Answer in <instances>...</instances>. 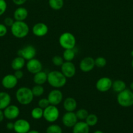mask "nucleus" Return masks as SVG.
I'll return each mask as SVG.
<instances>
[{"mask_svg": "<svg viewBox=\"0 0 133 133\" xmlns=\"http://www.w3.org/2000/svg\"><path fill=\"white\" fill-rule=\"evenodd\" d=\"M6 127L8 130H10V131L13 130L14 129V123H13V122H8L7 123Z\"/></svg>", "mask_w": 133, "mask_h": 133, "instance_id": "nucleus-40", "label": "nucleus"}, {"mask_svg": "<svg viewBox=\"0 0 133 133\" xmlns=\"http://www.w3.org/2000/svg\"><path fill=\"white\" fill-rule=\"evenodd\" d=\"M130 90H131L133 92V81L131 83H130Z\"/></svg>", "mask_w": 133, "mask_h": 133, "instance_id": "nucleus-43", "label": "nucleus"}, {"mask_svg": "<svg viewBox=\"0 0 133 133\" xmlns=\"http://www.w3.org/2000/svg\"><path fill=\"white\" fill-rule=\"evenodd\" d=\"M18 79L14 76V74H8L3 77L1 81L2 86L6 89H13L18 84Z\"/></svg>", "mask_w": 133, "mask_h": 133, "instance_id": "nucleus-16", "label": "nucleus"}, {"mask_svg": "<svg viewBox=\"0 0 133 133\" xmlns=\"http://www.w3.org/2000/svg\"><path fill=\"white\" fill-rule=\"evenodd\" d=\"M52 63L56 66H61V65L63 64L64 59L60 55H55L52 58Z\"/></svg>", "mask_w": 133, "mask_h": 133, "instance_id": "nucleus-33", "label": "nucleus"}, {"mask_svg": "<svg viewBox=\"0 0 133 133\" xmlns=\"http://www.w3.org/2000/svg\"><path fill=\"white\" fill-rule=\"evenodd\" d=\"M26 65L27 71L32 74H37L43 70V64L37 58H34L29 60Z\"/></svg>", "mask_w": 133, "mask_h": 133, "instance_id": "nucleus-13", "label": "nucleus"}, {"mask_svg": "<svg viewBox=\"0 0 133 133\" xmlns=\"http://www.w3.org/2000/svg\"><path fill=\"white\" fill-rule=\"evenodd\" d=\"M47 82L53 88L59 89L66 84V78L61 71L53 70L48 74Z\"/></svg>", "mask_w": 133, "mask_h": 133, "instance_id": "nucleus-1", "label": "nucleus"}, {"mask_svg": "<svg viewBox=\"0 0 133 133\" xmlns=\"http://www.w3.org/2000/svg\"><path fill=\"white\" fill-rule=\"evenodd\" d=\"M13 16L15 21H24L28 16V11L25 7L20 6L14 10Z\"/></svg>", "mask_w": 133, "mask_h": 133, "instance_id": "nucleus-18", "label": "nucleus"}, {"mask_svg": "<svg viewBox=\"0 0 133 133\" xmlns=\"http://www.w3.org/2000/svg\"><path fill=\"white\" fill-rule=\"evenodd\" d=\"M50 7L54 10H59L64 5V0H48Z\"/></svg>", "mask_w": 133, "mask_h": 133, "instance_id": "nucleus-26", "label": "nucleus"}, {"mask_svg": "<svg viewBox=\"0 0 133 133\" xmlns=\"http://www.w3.org/2000/svg\"><path fill=\"white\" fill-rule=\"evenodd\" d=\"M14 76L19 80V79H21L23 77V72L22 71V70H16V71H14Z\"/></svg>", "mask_w": 133, "mask_h": 133, "instance_id": "nucleus-38", "label": "nucleus"}, {"mask_svg": "<svg viewBox=\"0 0 133 133\" xmlns=\"http://www.w3.org/2000/svg\"><path fill=\"white\" fill-rule=\"evenodd\" d=\"M59 117V110L55 105H50L44 109L43 118L49 123H53L58 119Z\"/></svg>", "mask_w": 133, "mask_h": 133, "instance_id": "nucleus-6", "label": "nucleus"}, {"mask_svg": "<svg viewBox=\"0 0 133 133\" xmlns=\"http://www.w3.org/2000/svg\"><path fill=\"white\" fill-rule=\"evenodd\" d=\"M59 43L61 48L64 49H73L75 48L76 40L73 34L69 32H65L61 34L59 38Z\"/></svg>", "mask_w": 133, "mask_h": 133, "instance_id": "nucleus-5", "label": "nucleus"}, {"mask_svg": "<svg viewBox=\"0 0 133 133\" xmlns=\"http://www.w3.org/2000/svg\"><path fill=\"white\" fill-rule=\"evenodd\" d=\"M47 98H48L50 105L57 106V105H59L61 101H63V95L61 90L57 89V88H55L49 92Z\"/></svg>", "mask_w": 133, "mask_h": 133, "instance_id": "nucleus-10", "label": "nucleus"}, {"mask_svg": "<svg viewBox=\"0 0 133 133\" xmlns=\"http://www.w3.org/2000/svg\"><path fill=\"white\" fill-rule=\"evenodd\" d=\"M47 79H48V74L44 71H40L34 74L33 82L36 84L43 85L46 82H47Z\"/></svg>", "mask_w": 133, "mask_h": 133, "instance_id": "nucleus-22", "label": "nucleus"}, {"mask_svg": "<svg viewBox=\"0 0 133 133\" xmlns=\"http://www.w3.org/2000/svg\"><path fill=\"white\" fill-rule=\"evenodd\" d=\"M12 35L17 38H23L28 35L29 27L24 21H14L10 27Z\"/></svg>", "mask_w": 133, "mask_h": 133, "instance_id": "nucleus-3", "label": "nucleus"}, {"mask_svg": "<svg viewBox=\"0 0 133 133\" xmlns=\"http://www.w3.org/2000/svg\"><path fill=\"white\" fill-rule=\"evenodd\" d=\"M4 118H5V116H4L3 112L2 111V110H0V123L1 122H3V120L4 119Z\"/></svg>", "mask_w": 133, "mask_h": 133, "instance_id": "nucleus-41", "label": "nucleus"}, {"mask_svg": "<svg viewBox=\"0 0 133 133\" xmlns=\"http://www.w3.org/2000/svg\"><path fill=\"white\" fill-rule=\"evenodd\" d=\"M11 102L10 96L5 92H0V110H4Z\"/></svg>", "mask_w": 133, "mask_h": 133, "instance_id": "nucleus-21", "label": "nucleus"}, {"mask_svg": "<svg viewBox=\"0 0 133 133\" xmlns=\"http://www.w3.org/2000/svg\"><path fill=\"white\" fill-rule=\"evenodd\" d=\"M43 112H44V109L39 107H35L31 110V117L34 119H40L42 118H43Z\"/></svg>", "mask_w": 133, "mask_h": 133, "instance_id": "nucleus-27", "label": "nucleus"}, {"mask_svg": "<svg viewBox=\"0 0 133 133\" xmlns=\"http://www.w3.org/2000/svg\"><path fill=\"white\" fill-rule=\"evenodd\" d=\"M31 129L29 122L24 119H18L14 123V131L16 133H27Z\"/></svg>", "mask_w": 133, "mask_h": 133, "instance_id": "nucleus-11", "label": "nucleus"}, {"mask_svg": "<svg viewBox=\"0 0 133 133\" xmlns=\"http://www.w3.org/2000/svg\"><path fill=\"white\" fill-rule=\"evenodd\" d=\"M50 105V104L48 98H42L38 101V107L42 108L43 109H44L45 108H46Z\"/></svg>", "mask_w": 133, "mask_h": 133, "instance_id": "nucleus-34", "label": "nucleus"}, {"mask_svg": "<svg viewBox=\"0 0 133 133\" xmlns=\"http://www.w3.org/2000/svg\"><path fill=\"white\" fill-rule=\"evenodd\" d=\"M76 56V51L73 49H65L63 53V58L65 61H72Z\"/></svg>", "mask_w": 133, "mask_h": 133, "instance_id": "nucleus-25", "label": "nucleus"}, {"mask_svg": "<svg viewBox=\"0 0 133 133\" xmlns=\"http://www.w3.org/2000/svg\"><path fill=\"white\" fill-rule=\"evenodd\" d=\"M17 54L18 56L23 57L26 61H29L35 58L37 54V50L33 45H27L19 49Z\"/></svg>", "mask_w": 133, "mask_h": 133, "instance_id": "nucleus-7", "label": "nucleus"}, {"mask_svg": "<svg viewBox=\"0 0 133 133\" xmlns=\"http://www.w3.org/2000/svg\"><path fill=\"white\" fill-rule=\"evenodd\" d=\"M61 71L66 77V79L72 78L75 75L76 69L72 61H65L61 66Z\"/></svg>", "mask_w": 133, "mask_h": 133, "instance_id": "nucleus-8", "label": "nucleus"}, {"mask_svg": "<svg viewBox=\"0 0 133 133\" xmlns=\"http://www.w3.org/2000/svg\"><path fill=\"white\" fill-rule=\"evenodd\" d=\"M112 88L114 92L119 93L126 89V84L122 80H116L112 83Z\"/></svg>", "mask_w": 133, "mask_h": 133, "instance_id": "nucleus-24", "label": "nucleus"}, {"mask_svg": "<svg viewBox=\"0 0 133 133\" xmlns=\"http://www.w3.org/2000/svg\"><path fill=\"white\" fill-rule=\"evenodd\" d=\"M98 120L99 119L96 114H89L86 119H85V122L89 127H93V126L96 125V123H98Z\"/></svg>", "mask_w": 133, "mask_h": 133, "instance_id": "nucleus-28", "label": "nucleus"}, {"mask_svg": "<svg viewBox=\"0 0 133 133\" xmlns=\"http://www.w3.org/2000/svg\"><path fill=\"white\" fill-rule=\"evenodd\" d=\"M117 101L123 107H129L133 105V92L131 90L125 89L118 93Z\"/></svg>", "mask_w": 133, "mask_h": 133, "instance_id": "nucleus-4", "label": "nucleus"}, {"mask_svg": "<svg viewBox=\"0 0 133 133\" xmlns=\"http://www.w3.org/2000/svg\"><path fill=\"white\" fill-rule=\"evenodd\" d=\"M26 1H27V0H13V2L14 3L15 5H18V6L23 5Z\"/></svg>", "mask_w": 133, "mask_h": 133, "instance_id": "nucleus-39", "label": "nucleus"}, {"mask_svg": "<svg viewBox=\"0 0 133 133\" xmlns=\"http://www.w3.org/2000/svg\"><path fill=\"white\" fill-rule=\"evenodd\" d=\"M95 66L99 68H102L105 67L106 65L107 64L106 59L102 57H99L95 59Z\"/></svg>", "mask_w": 133, "mask_h": 133, "instance_id": "nucleus-32", "label": "nucleus"}, {"mask_svg": "<svg viewBox=\"0 0 133 133\" xmlns=\"http://www.w3.org/2000/svg\"><path fill=\"white\" fill-rule=\"evenodd\" d=\"M7 8V4L5 0H0V16L5 12Z\"/></svg>", "mask_w": 133, "mask_h": 133, "instance_id": "nucleus-35", "label": "nucleus"}, {"mask_svg": "<svg viewBox=\"0 0 133 133\" xmlns=\"http://www.w3.org/2000/svg\"><path fill=\"white\" fill-rule=\"evenodd\" d=\"M27 133H40L38 131H35V130H30L29 132H27Z\"/></svg>", "mask_w": 133, "mask_h": 133, "instance_id": "nucleus-42", "label": "nucleus"}, {"mask_svg": "<svg viewBox=\"0 0 133 133\" xmlns=\"http://www.w3.org/2000/svg\"><path fill=\"white\" fill-rule=\"evenodd\" d=\"M16 98L20 105H28L33 100L34 96L31 89L27 87H22L17 90Z\"/></svg>", "mask_w": 133, "mask_h": 133, "instance_id": "nucleus-2", "label": "nucleus"}, {"mask_svg": "<svg viewBox=\"0 0 133 133\" xmlns=\"http://www.w3.org/2000/svg\"><path fill=\"white\" fill-rule=\"evenodd\" d=\"M33 94L34 97H40L43 96L44 92V88L43 85H39V84H36L31 89Z\"/></svg>", "mask_w": 133, "mask_h": 133, "instance_id": "nucleus-29", "label": "nucleus"}, {"mask_svg": "<svg viewBox=\"0 0 133 133\" xmlns=\"http://www.w3.org/2000/svg\"><path fill=\"white\" fill-rule=\"evenodd\" d=\"M112 79L107 77H103L100 78L96 81L95 87L96 90L100 92H106L112 88Z\"/></svg>", "mask_w": 133, "mask_h": 133, "instance_id": "nucleus-9", "label": "nucleus"}, {"mask_svg": "<svg viewBox=\"0 0 133 133\" xmlns=\"http://www.w3.org/2000/svg\"><path fill=\"white\" fill-rule=\"evenodd\" d=\"M26 64V60L20 56H18L12 61L11 67L14 71L22 70Z\"/></svg>", "mask_w": 133, "mask_h": 133, "instance_id": "nucleus-23", "label": "nucleus"}, {"mask_svg": "<svg viewBox=\"0 0 133 133\" xmlns=\"http://www.w3.org/2000/svg\"><path fill=\"white\" fill-rule=\"evenodd\" d=\"M48 32V27L46 24L42 22L36 23L32 27V32L37 37H43L47 35Z\"/></svg>", "mask_w": 133, "mask_h": 133, "instance_id": "nucleus-17", "label": "nucleus"}, {"mask_svg": "<svg viewBox=\"0 0 133 133\" xmlns=\"http://www.w3.org/2000/svg\"><path fill=\"white\" fill-rule=\"evenodd\" d=\"M131 64H132V68H133V58H132V61Z\"/></svg>", "mask_w": 133, "mask_h": 133, "instance_id": "nucleus-46", "label": "nucleus"}, {"mask_svg": "<svg viewBox=\"0 0 133 133\" xmlns=\"http://www.w3.org/2000/svg\"><path fill=\"white\" fill-rule=\"evenodd\" d=\"M3 113L5 118L9 120H13L19 116L20 110L16 105H9L7 107L4 109Z\"/></svg>", "mask_w": 133, "mask_h": 133, "instance_id": "nucleus-14", "label": "nucleus"}, {"mask_svg": "<svg viewBox=\"0 0 133 133\" xmlns=\"http://www.w3.org/2000/svg\"><path fill=\"white\" fill-rule=\"evenodd\" d=\"M76 115L78 119H80L81 121L85 120L87 116L89 115V112L87 110L85 109H78L76 112Z\"/></svg>", "mask_w": 133, "mask_h": 133, "instance_id": "nucleus-31", "label": "nucleus"}, {"mask_svg": "<svg viewBox=\"0 0 133 133\" xmlns=\"http://www.w3.org/2000/svg\"><path fill=\"white\" fill-rule=\"evenodd\" d=\"M7 33V28L5 24L0 23V37H3Z\"/></svg>", "mask_w": 133, "mask_h": 133, "instance_id": "nucleus-36", "label": "nucleus"}, {"mask_svg": "<svg viewBox=\"0 0 133 133\" xmlns=\"http://www.w3.org/2000/svg\"><path fill=\"white\" fill-rule=\"evenodd\" d=\"M95 59L91 57H86L83 58V59L81 60L79 64L80 70L84 73L91 71L95 68Z\"/></svg>", "mask_w": 133, "mask_h": 133, "instance_id": "nucleus-12", "label": "nucleus"}, {"mask_svg": "<svg viewBox=\"0 0 133 133\" xmlns=\"http://www.w3.org/2000/svg\"><path fill=\"white\" fill-rule=\"evenodd\" d=\"M46 133H63V130L59 125L52 124L47 127L46 130Z\"/></svg>", "mask_w": 133, "mask_h": 133, "instance_id": "nucleus-30", "label": "nucleus"}, {"mask_svg": "<svg viewBox=\"0 0 133 133\" xmlns=\"http://www.w3.org/2000/svg\"><path fill=\"white\" fill-rule=\"evenodd\" d=\"M14 22V19L10 18V17H7L4 19V24L7 26V27H10L13 25V23Z\"/></svg>", "mask_w": 133, "mask_h": 133, "instance_id": "nucleus-37", "label": "nucleus"}, {"mask_svg": "<svg viewBox=\"0 0 133 133\" xmlns=\"http://www.w3.org/2000/svg\"><path fill=\"white\" fill-rule=\"evenodd\" d=\"M63 108L66 112H74L77 108V101L72 97H68L64 100Z\"/></svg>", "mask_w": 133, "mask_h": 133, "instance_id": "nucleus-19", "label": "nucleus"}, {"mask_svg": "<svg viewBox=\"0 0 133 133\" xmlns=\"http://www.w3.org/2000/svg\"><path fill=\"white\" fill-rule=\"evenodd\" d=\"M94 133H104V132H103L102 131H100V130H97V131H95V132H94Z\"/></svg>", "mask_w": 133, "mask_h": 133, "instance_id": "nucleus-44", "label": "nucleus"}, {"mask_svg": "<svg viewBox=\"0 0 133 133\" xmlns=\"http://www.w3.org/2000/svg\"><path fill=\"white\" fill-rule=\"evenodd\" d=\"M72 133H89V126L86 122H78L72 127Z\"/></svg>", "mask_w": 133, "mask_h": 133, "instance_id": "nucleus-20", "label": "nucleus"}, {"mask_svg": "<svg viewBox=\"0 0 133 133\" xmlns=\"http://www.w3.org/2000/svg\"><path fill=\"white\" fill-rule=\"evenodd\" d=\"M130 55H131L132 57H133V50L132 51H131V53H130Z\"/></svg>", "mask_w": 133, "mask_h": 133, "instance_id": "nucleus-45", "label": "nucleus"}, {"mask_svg": "<svg viewBox=\"0 0 133 133\" xmlns=\"http://www.w3.org/2000/svg\"><path fill=\"white\" fill-rule=\"evenodd\" d=\"M78 122L76 113L74 112H66L62 117V123L65 127L72 128Z\"/></svg>", "mask_w": 133, "mask_h": 133, "instance_id": "nucleus-15", "label": "nucleus"}]
</instances>
